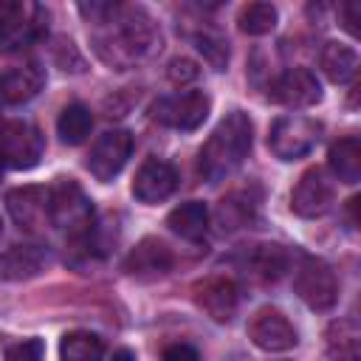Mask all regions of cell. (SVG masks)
Wrapping results in <instances>:
<instances>
[{
    "label": "cell",
    "mask_w": 361,
    "mask_h": 361,
    "mask_svg": "<svg viewBox=\"0 0 361 361\" xmlns=\"http://www.w3.org/2000/svg\"><path fill=\"white\" fill-rule=\"evenodd\" d=\"M212 110V99L203 90H186L175 96H161L152 107L149 116L152 121L172 127V130H197Z\"/></svg>",
    "instance_id": "52a82bcc"
},
{
    "label": "cell",
    "mask_w": 361,
    "mask_h": 361,
    "mask_svg": "<svg viewBox=\"0 0 361 361\" xmlns=\"http://www.w3.org/2000/svg\"><path fill=\"white\" fill-rule=\"evenodd\" d=\"M327 164L341 183H347V186L358 183V178H361V141L355 135L338 138L327 152Z\"/></svg>",
    "instance_id": "44dd1931"
},
{
    "label": "cell",
    "mask_w": 361,
    "mask_h": 361,
    "mask_svg": "<svg viewBox=\"0 0 361 361\" xmlns=\"http://www.w3.org/2000/svg\"><path fill=\"white\" fill-rule=\"evenodd\" d=\"M237 25H240L243 34H251V37L268 34V31L276 28V6H271V3H248V6L240 8Z\"/></svg>",
    "instance_id": "4316f807"
},
{
    "label": "cell",
    "mask_w": 361,
    "mask_h": 361,
    "mask_svg": "<svg viewBox=\"0 0 361 361\" xmlns=\"http://www.w3.org/2000/svg\"><path fill=\"white\" fill-rule=\"evenodd\" d=\"M338 14H341V20H344L341 25L355 37V34H358V28H355V23H358V3H344V6L338 8Z\"/></svg>",
    "instance_id": "1f68e13d"
},
{
    "label": "cell",
    "mask_w": 361,
    "mask_h": 361,
    "mask_svg": "<svg viewBox=\"0 0 361 361\" xmlns=\"http://www.w3.org/2000/svg\"><path fill=\"white\" fill-rule=\"evenodd\" d=\"M195 305L212 319V322H231L234 313H237V305H240V293H237V285L228 279V276H209L203 282L195 285Z\"/></svg>",
    "instance_id": "5bb4252c"
},
{
    "label": "cell",
    "mask_w": 361,
    "mask_h": 361,
    "mask_svg": "<svg viewBox=\"0 0 361 361\" xmlns=\"http://www.w3.org/2000/svg\"><path fill=\"white\" fill-rule=\"evenodd\" d=\"M166 226L178 237L197 243V240H203V234L209 228V209L200 200H186V203H180L178 209H172L166 214Z\"/></svg>",
    "instance_id": "ffe728a7"
},
{
    "label": "cell",
    "mask_w": 361,
    "mask_h": 361,
    "mask_svg": "<svg viewBox=\"0 0 361 361\" xmlns=\"http://www.w3.org/2000/svg\"><path fill=\"white\" fill-rule=\"evenodd\" d=\"M110 361H135V355H133L130 350H118V353H113Z\"/></svg>",
    "instance_id": "d6a6232c"
},
{
    "label": "cell",
    "mask_w": 361,
    "mask_h": 361,
    "mask_svg": "<svg viewBox=\"0 0 361 361\" xmlns=\"http://www.w3.org/2000/svg\"><path fill=\"white\" fill-rule=\"evenodd\" d=\"M319 65L324 71V76L336 85H344L355 76V68H358V54L355 48L350 45H341V42H324L322 54H319Z\"/></svg>",
    "instance_id": "7402d4cb"
},
{
    "label": "cell",
    "mask_w": 361,
    "mask_h": 361,
    "mask_svg": "<svg viewBox=\"0 0 361 361\" xmlns=\"http://www.w3.org/2000/svg\"><path fill=\"white\" fill-rule=\"evenodd\" d=\"M251 138H254L251 118L243 110L226 113L220 118V124L212 130V135L206 138V144L197 155V172L209 183H217V180L228 178L248 158Z\"/></svg>",
    "instance_id": "7a4b0ae2"
},
{
    "label": "cell",
    "mask_w": 361,
    "mask_h": 361,
    "mask_svg": "<svg viewBox=\"0 0 361 361\" xmlns=\"http://www.w3.org/2000/svg\"><path fill=\"white\" fill-rule=\"evenodd\" d=\"M296 296L313 310H330L338 302V279L336 271L319 257H302L293 271Z\"/></svg>",
    "instance_id": "8992f818"
},
{
    "label": "cell",
    "mask_w": 361,
    "mask_h": 361,
    "mask_svg": "<svg viewBox=\"0 0 361 361\" xmlns=\"http://www.w3.org/2000/svg\"><path fill=\"white\" fill-rule=\"evenodd\" d=\"M45 85V71L37 62H25L0 73V99L6 104H23L34 99Z\"/></svg>",
    "instance_id": "e0dca14e"
},
{
    "label": "cell",
    "mask_w": 361,
    "mask_h": 361,
    "mask_svg": "<svg viewBox=\"0 0 361 361\" xmlns=\"http://www.w3.org/2000/svg\"><path fill=\"white\" fill-rule=\"evenodd\" d=\"M48 28V11L31 0L0 3V51L14 54L34 45Z\"/></svg>",
    "instance_id": "3957f363"
},
{
    "label": "cell",
    "mask_w": 361,
    "mask_h": 361,
    "mask_svg": "<svg viewBox=\"0 0 361 361\" xmlns=\"http://www.w3.org/2000/svg\"><path fill=\"white\" fill-rule=\"evenodd\" d=\"M172 268V251L158 237H144L135 243V248L124 259V271L135 279H158Z\"/></svg>",
    "instance_id": "2e32d148"
},
{
    "label": "cell",
    "mask_w": 361,
    "mask_h": 361,
    "mask_svg": "<svg viewBox=\"0 0 361 361\" xmlns=\"http://www.w3.org/2000/svg\"><path fill=\"white\" fill-rule=\"evenodd\" d=\"M0 234H3V220H0Z\"/></svg>",
    "instance_id": "e575fe53"
},
{
    "label": "cell",
    "mask_w": 361,
    "mask_h": 361,
    "mask_svg": "<svg viewBox=\"0 0 361 361\" xmlns=\"http://www.w3.org/2000/svg\"><path fill=\"white\" fill-rule=\"evenodd\" d=\"M6 206L11 220L23 231H45L51 226V197L48 186H20L6 195Z\"/></svg>",
    "instance_id": "30bf717a"
},
{
    "label": "cell",
    "mask_w": 361,
    "mask_h": 361,
    "mask_svg": "<svg viewBox=\"0 0 361 361\" xmlns=\"http://www.w3.org/2000/svg\"><path fill=\"white\" fill-rule=\"evenodd\" d=\"M0 175H3V158H0Z\"/></svg>",
    "instance_id": "836d02e7"
},
{
    "label": "cell",
    "mask_w": 361,
    "mask_h": 361,
    "mask_svg": "<svg viewBox=\"0 0 361 361\" xmlns=\"http://www.w3.org/2000/svg\"><path fill=\"white\" fill-rule=\"evenodd\" d=\"M268 99L282 107H293V110L313 107L316 102H322V85L307 68H290L271 82Z\"/></svg>",
    "instance_id": "7c38bea8"
},
{
    "label": "cell",
    "mask_w": 361,
    "mask_h": 361,
    "mask_svg": "<svg viewBox=\"0 0 361 361\" xmlns=\"http://www.w3.org/2000/svg\"><path fill=\"white\" fill-rule=\"evenodd\" d=\"M178 186V172L172 164L161 158H147L133 180V197L141 203H161L166 200Z\"/></svg>",
    "instance_id": "9a60e30c"
},
{
    "label": "cell",
    "mask_w": 361,
    "mask_h": 361,
    "mask_svg": "<svg viewBox=\"0 0 361 361\" xmlns=\"http://www.w3.org/2000/svg\"><path fill=\"white\" fill-rule=\"evenodd\" d=\"M161 361H200V355L192 344H172V347L164 350Z\"/></svg>",
    "instance_id": "4dcf8cb0"
},
{
    "label": "cell",
    "mask_w": 361,
    "mask_h": 361,
    "mask_svg": "<svg viewBox=\"0 0 361 361\" xmlns=\"http://www.w3.org/2000/svg\"><path fill=\"white\" fill-rule=\"evenodd\" d=\"M59 358L62 361H102L104 358V341L87 330L65 333L62 344H59Z\"/></svg>",
    "instance_id": "cb8c5ba5"
},
{
    "label": "cell",
    "mask_w": 361,
    "mask_h": 361,
    "mask_svg": "<svg viewBox=\"0 0 361 361\" xmlns=\"http://www.w3.org/2000/svg\"><path fill=\"white\" fill-rule=\"evenodd\" d=\"M90 127H93V116H90V110L85 107V104H79V102H73V104H68L62 113H59V118H56V133H59V138L65 141V144H82L87 135H90Z\"/></svg>",
    "instance_id": "d4e9b609"
},
{
    "label": "cell",
    "mask_w": 361,
    "mask_h": 361,
    "mask_svg": "<svg viewBox=\"0 0 361 361\" xmlns=\"http://www.w3.org/2000/svg\"><path fill=\"white\" fill-rule=\"evenodd\" d=\"M6 361H45L42 338H23L6 347Z\"/></svg>",
    "instance_id": "f1b7e54d"
},
{
    "label": "cell",
    "mask_w": 361,
    "mask_h": 361,
    "mask_svg": "<svg viewBox=\"0 0 361 361\" xmlns=\"http://www.w3.org/2000/svg\"><path fill=\"white\" fill-rule=\"evenodd\" d=\"M45 262H48V251L42 245H34V243L11 245L6 254H0V279H8V282L31 279L45 268Z\"/></svg>",
    "instance_id": "ac0fdd59"
},
{
    "label": "cell",
    "mask_w": 361,
    "mask_h": 361,
    "mask_svg": "<svg viewBox=\"0 0 361 361\" xmlns=\"http://www.w3.org/2000/svg\"><path fill=\"white\" fill-rule=\"evenodd\" d=\"M330 361H361V330L355 319H336L327 327Z\"/></svg>",
    "instance_id": "d6986e66"
},
{
    "label": "cell",
    "mask_w": 361,
    "mask_h": 361,
    "mask_svg": "<svg viewBox=\"0 0 361 361\" xmlns=\"http://www.w3.org/2000/svg\"><path fill=\"white\" fill-rule=\"evenodd\" d=\"M51 197V226L71 234L85 237L93 226V203L85 195V189L73 178H56L54 186H48Z\"/></svg>",
    "instance_id": "277c9868"
},
{
    "label": "cell",
    "mask_w": 361,
    "mask_h": 361,
    "mask_svg": "<svg viewBox=\"0 0 361 361\" xmlns=\"http://www.w3.org/2000/svg\"><path fill=\"white\" fill-rule=\"evenodd\" d=\"M322 121L310 118V116H299V113H288L279 116L271 124L268 133V149L279 158V161H299L305 158L322 138Z\"/></svg>",
    "instance_id": "5b68a950"
},
{
    "label": "cell",
    "mask_w": 361,
    "mask_h": 361,
    "mask_svg": "<svg viewBox=\"0 0 361 361\" xmlns=\"http://www.w3.org/2000/svg\"><path fill=\"white\" fill-rule=\"evenodd\" d=\"M333 206V180L327 178V172L322 166L307 169L293 192H290V209L299 217H322L327 209Z\"/></svg>",
    "instance_id": "4fadbf2b"
},
{
    "label": "cell",
    "mask_w": 361,
    "mask_h": 361,
    "mask_svg": "<svg viewBox=\"0 0 361 361\" xmlns=\"http://www.w3.org/2000/svg\"><path fill=\"white\" fill-rule=\"evenodd\" d=\"M79 11L93 25L90 42L96 56L116 71H127L149 59L161 48V31L155 28L152 17L141 6L82 3Z\"/></svg>",
    "instance_id": "6da1fadb"
},
{
    "label": "cell",
    "mask_w": 361,
    "mask_h": 361,
    "mask_svg": "<svg viewBox=\"0 0 361 361\" xmlns=\"http://www.w3.org/2000/svg\"><path fill=\"white\" fill-rule=\"evenodd\" d=\"M130 152H133V135L127 130H107L93 141L85 166L96 180L107 183L124 169Z\"/></svg>",
    "instance_id": "9c48e42d"
},
{
    "label": "cell",
    "mask_w": 361,
    "mask_h": 361,
    "mask_svg": "<svg viewBox=\"0 0 361 361\" xmlns=\"http://www.w3.org/2000/svg\"><path fill=\"white\" fill-rule=\"evenodd\" d=\"M257 212V197L248 192V189H234L231 195H226L217 206V226L220 231H234V228H243Z\"/></svg>",
    "instance_id": "603a6c76"
},
{
    "label": "cell",
    "mask_w": 361,
    "mask_h": 361,
    "mask_svg": "<svg viewBox=\"0 0 361 361\" xmlns=\"http://www.w3.org/2000/svg\"><path fill=\"white\" fill-rule=\"evenodd\" d=\"M248 265H251V271H254L259 279H279V276L288 271L290 257H288V251H285L282 245H276V243H262V245H257V248L251 251Z\"/></svg>",
    "instance_id": "484cf974"
},
{
    "label": "cell",
    "mask_w": 361,
    "mask_h": 361,
    "mask_svg": "<svg viewBox=\"0 0 361 361\" xmlns=\"http://www.w3.org/2000/svg\"><path fill=\"white\" fill-rule=\"evenodd\" d=\"M166 76H169L175 85H183V82H192V79L197 76V68H195V62H192V59L178 56V59H172V62H169Z\"/></svg>",
    "instance_id": "f546056e"
},
{
    "label": "cell",
    "mask_w": 361,
    "mask_h": 361,
    "mask_svg": "<svg viewBox=\"0 0 361 361\" xmlns=\"http://www.w3.org/2000/svg\"><path fill=\"white\" fill-rule=\"evenodd\" d=\"M197 51L206 56V62L214 68V71H223L226 62H228V45L217 37V34H197Z\"/></svg>",
    "instance_id": "83f0119b"
},
{
    "label": "cell",
    "mask_w": 361,
    "mask_h": 361,
    "mask_svg": "<svg viewBox=\"0 0 361 361\" xmlns=\"http://www.w3.org/2000/svg\"><path fill=\"white\" fill-rule=\"evenodd\" d=\"M248 338L265 353H285L296 347V330L288 316L276 307H259L248 322Z\"/></svg>",
    "instance_id": "8fae6325"
},
{
    "label": "cell",
    "mask_w": 361,
    "mask_h": 361,
    "mask_svg": "<svg viewBox=\"0 0 361 361\" xmlns=\"http://www.w3.org/2000/svg\"><path fill=\"white\" fill-rule=\"evenodd\" d=\"M45 149L42 133L28 121H3L0 124V158L11 169H31L39 164Z\"/></svg>",
    "instance_id": "ba28073f"
}]
</instances>
